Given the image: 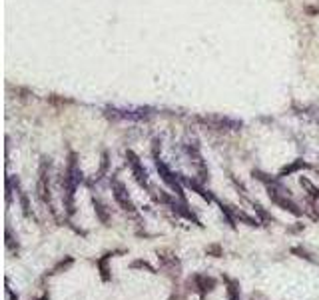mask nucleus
<instances>
[{"label":"nucleus","instance_id":"f257e3e1","mask_svg":"<svg viewBox=\"0 0 319 300\" xmlns=\"http://www.w3.org/2000/svg\"><path fill=\"white\" fill-rule=\"evenodd\" d=\"M216 286H218V280H216L214 276L199 274V272L190 274V276L186 278V282H184V288L188 290V294L194 292V294L199 296V300H205V296H207L209 292L216 290Z\"/></svg>","mask_w":319,"mask_h":300},{"label":"nucleus","instance_id":"f03ea898","mask_svg":"<svg viewBox=\"0 0 319 300\" xmlns=\"http://www.w3.org/2000/svg\"><path fill=\"white\" fill-rule=\"evenodd\" d=\"M268 196H270V200H272L276 206H279V208H283V210L291 212L293 216H303V208H299V204L291 200L289 190H287V188H283L281 184L268 186Z\"/></svg>","mask_w":319,"mask_h":300},{"label":"nucleus","instance_id":"7ed1b4c3","mask_svg":"<svg viewBox=\"0 0 319 300\" xmlns=\"http://www.w3.org/2000/svg\"><path fill=\"white\" fill-rule=\"evenodd\" d=\"M36 194L38 198L48 204V208L54 212V206H52V194H50V160L48 158H42L40 162V170H38V182H36Z\"/></svg>","mask_w":319,"mask_h":300},{"label":"nucleus","instance_id":"20e7f679","mask_svg":"<svg viewBox=\"0 0 319 300\" xmlns=\"http://www.w3.org/2000/svg\"><path fill=\"white\" fill-rule=\"evenodd\" d=\"M158 260H160V270L172 278V280H178L180 274H182V262L180 258L176 256L172 250H158Z\"/></svg>","mask_w":319,"mask_h":300},{"label":"nucleus","instance_id":"39448f33","mask_svg":"<svg viewBox=\"0 0 319 300\" xmlns=\"http://www.w3.org/2000/svg\"><path fill=\"white\" fill-rule=\"evenodd\" d=\"M126 162H128V166H130V170H132L134 180L138 182V186L150 190V178H148V172H146V168H144L142 160L138 158V154L132 152V150H126Z\"/></svg>","mask_w":319,"mask_h":300},{"label":"nucleus","instance_id":"423d86ee","mask_svg":"<svg viewBox=\"0 0 319 300\" xmlns=\"http://www.w3.org/2000/svg\"><path fill=\"white\" fill-rule=\"evenodd\" d=\"M112 194H114V200L118 202V206L124 210V212H128V215H136V206H134V202H132V198H130V194H128L124 182L118 180V178L112 180Z\"/></svg>","mask_w":319,"mask_h":300},{"label":"nucleus","instance_id":"0eeeda50","mask_svg":"<svg viewBox=\"0 0 319 300\" xmlns=\"http://www.w3.org/2000/svg\"><path fill=\"white\" fill-rule=\"evenodd\" d=\"M199 122H203V124H207L209 128L214 130H238L241 126V122L238 120H232V118H226V116H203V118H199Z\"/></svg>","mask_w":319,"mask_h":300},{"label":"nucleus","instance_id":"6e6552de","mask_svg":"<svg viewBox=\"0 0 319 300\" xmlns=\"http://www.w3.org/2000/svg\"><path fill=\"white\" fill-rule=\"evenodd\" d=\"M118 254H126V250H108V252H104L102 256L96 260V268H98V272H100L102 282H110V280H112V270H110L108 262L114 256H118Z\"/></svg>","mask_w":319,"mask_h":300},{"label":"nucleus","instance_id":"1a4fd4ad","mask_svg":"<svg viewBox=\"0 0 319 300\" xmlns=\"http://www.w3.org/2000/svg\"><path fill=\"white\" fill-rule=\"evenodd\" d=\"M114 118H130V120H144L152 114V108H136V110H118V108H108Z\"/></svg>","mask_w":319,"mask_h":300},{"label":"nucleus","instance_id":"9d476101","mask_svg":"<svg viewBox=\"0 0 319 300\" xmlns=\"http://www.w3.org/2000/svg\"><path fill=\"white\" fill-rule=\"evenodd\" d=\"M180 178H182V182H184L188 188H192V190H194L196 194H199L205 202H214V200H216V198H214V194H211L209 190H205V188H203V184L198 182L196 178H186V176H182V174H180Z\"/></svg>","mask_w":319,"mask_h":300},{"label":"nucleus","instance_id":"9b49d317","mask_svg":"<svg viewBox=\"0 0 319 300\" xmlns=\"http://www.w3.org/2000/svg\"><path fill=\"white\" fill-rule=\"evenodd\" d=\"M307 168H311L305 160H301V158H297V160H293L291 164H285L281 170H279L278 178H285V176H291V174H295V172L299 170H307Z\"/></svg>","mask_w":319,"mask_h":300},{"label":"nucleus","instance_id":"f8f14e48","mask_svg":"<svg viewBox=\"0 0 319 300\" xmlns=\"http://www.w3.org/2000/svg\"><path fill=\"white\" fill-rule=\"evenodd\" d=\"M222 280H224V284H226L228 300H239V292H241V288H239V280L232 278V276H228V274H224Z\"/></svg>","mask_w":319,"mask_h":300},{"label":"nucleus","instance_id":"ddd939ff","mask_svg":"<svg viewBox=\"0 0 319 300\" xmlns=\"http://www.w3.org/2000/svg\"><path fill=\"white\" fill-rule=\"evenodd\" d=\"M72 264H74V256H64L62 260H58V262H56V264H54V266H52L50 270H46V274H44V276L48 278V276H56V274H62V272H66V270H68V268H70Z\"/></svg>","mask_w":319,"mask_h":300},{"label":"nucleus","instance_id":"4468645a","mask_svg":"<svg viewBox=\"0 0 319 300\" xmlns=\"http://www.w3.org/2000/svg\"><path fill=\"white\" fill-rule=\"evenodd\" d=\"M232 212H234V218H236V222H243V224H247V226H259V218H255V216H249L247 212H243V210H239V208H234L232 206Z\"/></svg>","mask_w":319,"mask_h":300},{"label":"nucleus","instance_id":"2eb2a0df","mask_svg":"<svg viewBox=\"0 0 319 300\" xmlns=\"http://www.w3.org/2000/svg\"><path fill=\"white\" fill-rule=\"evenodd\" d=\"M4 244H6V250L8 252H12V254H18V250H20V244H18V240L12 236V230H10V226H6L4 228Z\"/></svg>","mask_w":319,"mask_h":300},{"label":"nucleus","instance_id":"dca6fc26","mask_svg":"<svg viewBox=\"0 0 319 300\" xmlns=\"http://www.w3.org/2000/svg\"><path fill=\"white\" fill-rule=\"evenodd\" d=\"M92 204H94V210H96V216H98V220L102 222V224H106L108 226V222H110V215H108V210H106V206L94 196L92 198Z\"/></svg>","mask_w":319,"mask_h":300},{"label":"nucleus","instance_id":"f3484780","mask_svg":"<svg viewBox=\"0 0 319 300\" xmlns=\"http://www.w3.org/2000/svg\"><path fill=\"white\" fill-rule=\"evenodd\" d=\"M299 184H301V188L303 190H307V194H309V198L311 200H319V188L309 180V178H305V176H301L299 178Z\"/></svg>","mask_w":319,"mask_h":300},{"label":"nucleus","instance_id":"a211bd4d","mask_svg":"<svg viewBox=\"0 0 319 300\" xmlns=\"http://www.w3.org/2000/svg\"><path fill=\"white\" fill-rule=\"evenodd\" d=\"M130 268H132V270H146V272H150V274H158V270H156L148 260H144V258L134 260V262L130 264Z\"/></svg>","mask_w":319,"mask_h":300},{"label":"nucleus","instance_id":"6ab92c4d","mask_svg":"<svg viewBox=\"0 0 319 300\" xmlns=\"http://www.w3.org/2000/svg\"><path fill=\"white\" fill-rule=\"evenodd\" d=\"M291 254H295V256L301 258V260H307V262H311V264H315V262H317L315 258L311 256L305 248H301V246H293V248H291Z\"/></svg>","mask_w":319,"mask_h":300},{"label":"nucleus","instance_id":"aec40b11","mask_svg":"<svg viewBox=\"0 0 319 300\" xmlns=\"http://www.w3.org/2000/svg\"><path fill=\"white\" fill-rule=\"evenodd\" d=\"M205 254L211 258H222L224 256V248H222V244L214 242V244H207V246H205Z\"/></svg>","mask_w":319,"mask_h":300},{"label":"nucleus","instance_id":"412c9836","mask_svg":"<svg viewBox=\"0 0 319 300\" xmlns=\"http://www.w3.org/2000/svg\"><path fill=\"white\" fill-rule=\"evenodd\" d=\"M170 300H188V290L186 288H180V286H174Z\"/></svg>","mask_w":319,"mask_h":300},{"label":"nucleus","instance_id":"4be33fe9","mask_svg":"<svg viewBox=\"0 0 319 300\" xmlns=\"http://www.w3.org/2000/svg\"><path fill=\"white\" fill-rule=\"evenodd\" d=\"M253 208H255V212H257V216H259V220H261V222H265V224H268V222H272V220H274L272 216H270L268 212H265V208H263L261 204L253 202Z\"/></svg>","mask_w":319,"mask_h":300},{"label":"nucleus","instance_id":"5701e85b","mask_svg":"<svg viewBox=\"0 0 319 300\" xmlns=\"http://www.w3.org/2000/svg\"><path fill=\"white\" fill-rule=\"evenodd\" d=\"M106 170H108V154L102 156V166H100V170H98V174H96V180H100V178L106 174Z\"/></svg>","mask_w":319,"mask_h":300},{"label":"nucleus","instance_id":"b1692460","mask_svg":"<svg viewBox=\"0 0 319 300\" xmlns=\"http://www.w3.org/2000/svg\"><path fill=\"white\" fill-rule=\"evenodd\" d=\"M4 292H6V298L8 300H18V294L10 288V284H8V278H6V288H4Z\"/></svg>","mask_w":319,"mask_h":300},{"label":"nucleus","instance_id":"393cba45","mask_svg":"<svg viewBox=\"0 0 319 300\" xmlns=\"http://www.w3.org/2000/svg\"><path fill=\"white\" fill-rule=\"evenodd\" d=\"M30 300H32V298H30ZM34 300H50V294H48V292H42L38 298H34Z\"/></svg>","mask_w":319,"mask_h":300},{"label":"nucleus","instance_id":"a878e982","mask_svg":"<svg viewBox=\"0 0 319 300\" xmlns=\"http://www.w3.org/2000/svg\"><path fill=\"white\" fill-rule=\"evenodd\" d=\"M317 176H319V168H317Z\"/></svg>","mask_w":319,"mask_h":300}]
</instances>
